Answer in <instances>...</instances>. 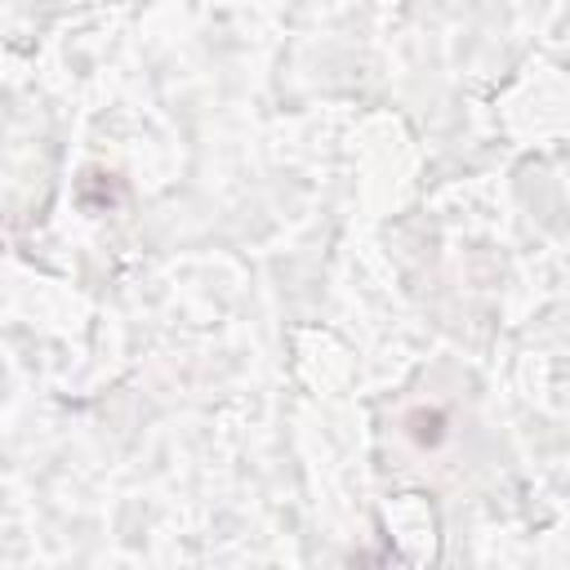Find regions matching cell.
<instances>
[{"instance_id":"1","label":"cell","mask_w":570,"mask_h":570,"mask_svg":"<svg viewBox=\"0 0 570 570\" xmlns=\"http://www.w3.org/2000/svg\"><path fill=\"white\" fill-rule=\"evenodd\" d=\"M120 200V183H116V174H98V169H89L85 178H80V205L85 209H111Z\"/></svg>"},{"instance_id":"2","label":"cell","mask_w":570,"mask_h":570,"mask_svg":"<svg viewBox=\"0 0 570 570\" xmlns=\"http://www.w3.org/2000/svg\"><path fill=\"white\" fill-rule=\"evenodd\" d=\"M445 423H450V419H445L441 410H423V405L405 414V432L414 436V445H428V450L445 441Z\"/></svg>"}]
</instances>
